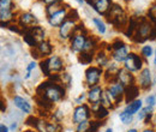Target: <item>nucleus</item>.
<instances>
[{"instance_id": "35", "label": "nucleus", "mask_w": 156, "mask_h": 132, "mask_svg": "<svg viewBox=\"0 0 156 132\" xmlns=\"http://www.w3.org/2000/svg\"><path fill=\"white\" fill-rule=\"evenodd\" d=\"M153 113V107L151 106H147L145 108H142L139 111V115H138V120H144L149 114Z\"/></svg>"}, {"instance_id": "49", "label": "nucleus", "mask_w": 156, "mask_h": 132, "mask_svg": "<svg viewBox=\"0 0 156 132\" xmlns=\"http://www.w3.org/2000/svg\"><path fill=\"white\" fill-rule=\"evenodd\" d=\"M41 2H43V4H47V5H49V4H53V2H57V1H60V0H40Z\"/></svg>"}, {"instance_id": "20", "label": "nucleus", "mask_w": 156, "mask_h": 132, "mask_svg": "<svg viewBox=\"0 0 156 132\" xmlns=\"http://www.w3.org/2000/svg\"><path fill=\"white\" fill-rule=\"evenodd\" d=\"M112 5H113L112 0H98V1H96V4L93 6V9L98 12V15L105 16L108 12V10L111 9Z\"/></svg>"}, {"instance_id": "26", "label": "nucleus", "mask_w": 156, "mask_h": 132, "mask_svg": "<svg viewBox=\"0 0 156 132\" xmlns=\"http://www.w3.org/2000/svg\"><path fill=\"white\" fill-rule=\"evenodd\" d=\"M103 107H106V108H108V109H113V108H115V103H114V101H113V98H112V96L109 95L108 93V90L106 89V90H103V94H102V97H101V102H100Z\"/></svg>"}, {"instance_id": "30", "label": "nucleus", "mask_w": 156, "mask_h": 132, "mask_svg": "<svg viewBox=\"0 0 156 132\" xmlns=\"http://www.w3.org/2000/svg\"><path fill=\"white\" fill-rule=\"evenodd\" d=\"M65 6H66V5H65ZM65 6H62L61 0H60V1H57V2H53V4L47 5V7H46V15H47V17H49V16L57 13L58 11L62 10Z\"/></svg>"}, {"instance_id": "23", "label": "nucleus", "mask_w": 156, "mask_h": 132, "mask_svg": "<svg viewBox=\"0 0 156 132\" xmlns=\"http://www.w3.org/2000/svg\"><path fill=\"white\" fill-rule=\"evenodd\" d=\"M28 30H29V33L34 36L35 41L37 42V46H39V43H41V42H43V41H44V37H46V31H44V29H43L42 27H40V25H35V27L28 28Z\"/></svg>"}, {"instance_id": "9", "label": "nucleus", "mask_w": 156, "mask_h": 132, "mask_svg": "<svg viewBox=\"0 0 156 132\" xmlns=\"http://www.w3.org/2000/svg\"><path fill=\"white\" fill-rule=\"evenodd\" d=\"M52 52H53V46L51 45V42L44 40L43 42L39 43L36 48H33L31 54L35 59H39V58H46L52 55Z\"/></svg>"}, {"instance_id": "5", "label": "nucleus", "mask_w": 156, "mask_h": 132, "mask_svg": "<svg viewBox=\"0 0 156 132\" xmlns=\"http://www.w3.org/2000/svg\"><path fill=\"white\" fill-rule=\"evenodd\" d=\"M91 114H93V111L89 107V105H78L72 113V123L75 125H78L83 121H87L90 119Z\"/></svg>"}, {"instance_id": "12", "label": "nucleus", "mask_w": 156, "mask_h": 132, "mask_svg": "<svg viewBox=\"0 0 156 132\" xmlns=\"http://www.w3.org/2000/svg\"><path fill=\"white\" fill-rule=\"evenodd\" d=\"M39 24V19L36 18L35 15L30 12H23L18 17V25L22 29H28L31 27H35Z\"/></svg>"}, {"instance_id": "36", "label": "nucleus", "mask_w": 156, "mask_h": 132, "mask_svg": "<svg viewBox=\"0 0 156 132\" xmlns=\"http://www.w3.org/2000/svg\"><path fill=\"white\" fill-rule=\"evenodd\" d=\"M148 19H149L151 23L156 24V2H154V4L150 6V9L148 10Z\"/></svg>"}, {"instance_id": "57", "label": "nucleus", "mask_w": 156, "mask_h": 132, "mask_svg": "<svg viewBox=\"0 0 156 132\" xmlns=\"http://www.w3.org/2000/svg\"><path fill=\"white\" fill-rule=\"evenodd\" d=\"M155 123H156V118H155Z\"/></svg>"}, {"instance_id": "34", "label": "nucleus", "mask_w": 156, "mask_h": 132, "mask_svg": "<svg viewBox=\"0 0 156 132\" xmlns=\"http://www.w3.org/2000/svg\"><path fill=\"white\" fill-rule=\"evenodd\" d=\"M105 124V120H91L88 132H98L100 127Z\"/></svg>"}, {"instance_id": "11", "label": "nucleus", "mask_w": 156, "mask_h": 132, "mask_svg": "<svg viewBox=\"0 0 156 132\" xmlns=\"http://www.w3.org/2000/svg\"><path fill=\"white\" fill-rule=\"evenodd\" d=\"M69 10H70V9H69V6L66 5L62 10H60L57 13H54V15H52V16H49V17H47L49 25L53 27V28H59V27L67 19Z\"/></svg>"}, {"instance_id": "1", "label": "nucleus", "mask_w": 156, "mask_h": 132, "mask_svg": "<svg viewBox=\"0 0 156 132\" xmlns=\"http://www.w3.org/2000/svg\"><path fill=\"white\" fill-rule=\"evenodd\" d=\"M66 95V88L62 84L53 83L49 79L41 83L36 88V96H42L51 101L52 103H57L64 100Z\"/></svg>"}, {"instance_id": "47", "label": "nucleus", "mask_w": 156, "mask_h": 132, "mask_svg": "<svg viewBox=\"0 0 156 132\" xmlns=\"http://www.w3.org/2000/svg\"><path fill=\"white\" fill-rule=\"evenodd\" d=\"M151 118H153V113L149 114V115L144 119V124H145V125H149V124H150V121H151Z\"/></svg>"}, {"instance_id": "28", "label": "nucleus", "mask_w": 156, "mask_h": 132, "mask_svg": "<svg viewBox=\"0 0 156 132\" xmlns=\"http://www.w3.org/2000/svg\"><path fill=\"white\" fill-rule=\"evenodd\" d=\"M142 109V101L140 100H135L130 103H127V106L125 107L124 111H126L127 113H130L131 115H135Z\"/></svg>"}, {"instance_id": "50", "label": "nucleus", "mask_w": 156, "mask_h": 132, "mask_svg": "<svg viewBox=\"0 0 156 132\" xmlns=\"http://www.w3.org/2000/svg\"><path fill=\"white\" fill-rule=\"evenodd\" d=\"M16 129H17V123H12V125H11V130L15 131Z\"/></svg>"}, {"instance_id": "6", "label": "nucleus", "mask_w": 156, "mask_h": 132, "mask_svg": "<svg viewBox=\"0 0 156 132\" xmlns=\"http://www.w3.org/2000/svg\"><path fill=\"white\" fill-rule=\"evenodd\" d=\"M107 90H108L109 95L112 96L115 106L125 100V87L122 84H120L119 82H114V83L108 84Z\"/></svg>"}, {"instance_id": "42", "label": "nucleus", "mask_w": 156, "mask_h": 132, "mask_svg": "<svg viewBox=\"0 0 156 132\" xmlns=\"http://www.w3.org/2000/svg\"><path fill=\"white\" fill-rule=\"evenodd\" d=\"M78 18H79V15H78V12L76 11V10H69V13H67V19L76 22V20H78Z\"/></svg>"}, {"instance_id": "48", "label": "nucleus", "mask_w": 156, "mask_h": 132, "mask_svg": "<svg viewBox=\"0 0 156 132\" xmlns=\"http://www.w3.org/2000/svg\"><path fill=\"white\" fill-rule=\"evenodd\" d=\"M9 131H10V129L5 124H1L0 125V132H9Z\"/></svg>"}, {"instance_id": "46", "label": "nucleus", "mask_w": 156, "mask_h": 132, "mask_svg": "<svg viewBox=\"0 0 156 132\" xmlns=\"http://www.w3.org/2000/svg\"><path fill=\"white\" fill-rule=\"evenodd\" d=\"M150 40H156V24L155 25H153L151 34H150Z\"/></svg>"}, {"instance_id": "38", "label": "nucleus", "mask_w": 156, "mask_h": 132, "mask_svg": "<svg viewBox=\"0 0 156 132\" xmlns=\"http://www.w3.org/2000/svg\"><path fill=\"white\" fill-rule=\"evenodd\" d=\"M153 53H154V51H153V47L151 46H143L142 49H140V54L144 58L153 57Z\"/></svg>"}, {"instance_id": "29", "label": "nucleus", "mask_w": 156, "mask_h": 132, "mask_svg": "<svg viewBox=\"0 0 156 132\" xmlns=\"http://www.w3.org/2000/svg\"><path fill=\"white\" fill-rule=\"evenodd\" d=\"M98 45V40L95 36H89L87 38V42H85V46H84V49L83 52H94L96 51Z\"/></svg>"}, {"instance_id": "27", "label": "nucleus", "mask_w": 156, "mask_h": 132, "mask_svg": "<svg viewBox=\"0 0 156 132\" xmlns=\"http://www.w3.org/2000/svg\"><path fill=\"white\" fill-rule=\"evenodd\" d=\"M95 55H96V53H94V52H80L78 55V61L82 65H89L95 59Z\"/></svg>"}, {"instance_id": "39", "label": "nucleus", "mask_w": 156, "mask_h": 132, "mask_svg": "<svg viewBox=\"0 0 156 132\" xmlns=\"http://www.w3.org/2000/svg\"><path fill=\"white\" fill-rule=\"evenodd\" d=\"M89 126H90V120L83 121V123H80V124H78L77 125V127H76V132H88Z\"/></svg>"}, {"instance_id": "2", "label": "nucleus", "mask_w": 156, "mask_h": 132, "mask_svg": "<svg viewBox=\"0 0 156 132\" xmlns=\"http://www.w3.org/2000/svg\"><path fill=\"white\" fill-rule=\"evenodd\" d=\"M40 69L46 77L52 73H58L64 70V61L59 55H51L40 61Z\"/></svg>"}, {"instance_id": "10", "label": "nucleus", "mask_w": 156, "mask_h": 132, "mask_svg": "<svg viewBox=\"0 0 156 132\" xmlns=\"http://www.w3.org/2000/svg\"><path fill=\"white\" fill-rule=\"evenodd\" d=\"M87 38H88L87 34H73V35H71V37H70V40H71V42H70L71 51L75 52V53L83 52Z\"/></svg>"}, {"instance_id": "33", "label": "nucleus", "mask_w": 156, "mask_h": 132, "mask_svg": "<svg viewBox=\"0 0 156 132\" xmlns=\"http://www.w3.org/2000/svg\"><path fill=\"white\" fill-rule=\"evenodd\" d=\"M15 7H16V6H15L13 0H0V10L13 11Z\"/></svg>"}, {"instance_id": "16", "label": "nucleus", "mask_w": 156, "mask_h": 132, "mask_svg": "<svg viewBox=\"0 0 156 132\" xmlns=\"http://www.w3.org/2000/svg\"><path fill=\"white\" fill-rule=\"evenodd\" d=\"M102 94H103V89L100 85H96V87H93L89 89V91L87 94V98L91 106H96V105H100V102H101Z\"/></svg>"}, {"instance_id": "3", "label": "nucleus", "mask_w": 156, "mask_h": 132, "mask_svg": "<svg viewBox=\"0 0 156 132\" xmlns=\"http://www.w3.org/2000/svg\"><path fill=\"white\" fill-rule=\"evenodd\" d=\"M151 22L148 19V17H140L139 24L137 27V30L133 35V42L136 43H142L144 41H147L148 38H150V34H151Z\"/></svg>"}, {"instance_id": "22", "label": "nucleus", "mask_w": 156, "mask_h": 132, "mask_svg": "<svg viewBox=\"0 0 156 132\" xmlns=\"http://www.w3.org/2000/svg\"><path fill=\"white\" fill-rule=\"evenodd\" d=\"M139 20H140V17H136V16H132L130 17V20H129V24H127V28L126 30L124 31V34L127 36V37H133L135 33L137 30V27L139 24Z\"/></svg>"}, {"instance_id": "53", "label": "nucleus", "mask_w": 156, "mask_h": 132, "mask_svg": "<svg viewBox=\"0 0 156 132\" xmlns=\"http://www.w3.org/2000/svg\"><path fill=\"white\" fill-rule=\"evenodd\" d=\"M76 1H77L78 4H83L84 2V0H76Z\"/></svg>"}, {"instance_id": "8", "label": "nucleus", "mask_w": 156, "mask_h": 132, "mask_svg": "<svg viewBox=\"0 0 156 132\" xmlns=\"http://www.w3.org/2000/svg\"><path fill=\"white\" fill-rule=\"evenodd\" d=\"M35 130L37 132H62L64 129L60 125V123L55 121H47L42 118H40L39 123L35 127Z\"/></svg>"}, {"instance_id": "13", "label": "nucleus", "mask_w": 156, "mask_h": 132, "mask_svg": "<svg viewBox=\"0 0 156 132\" xmlns=\"http://www.w3.org/2000/svg\"><path fill=\"white\" fill-rule=\"evenodd\" d=\"M117 82H119L120 84H122L125 88L132 84H136V78L132 72H130L129 70L124 69H119L117 73Z\"/></svg>"}, {"instance_id": "18", "label": "nucleus", "mask_w": 156, "mask_h": 132, "mask_svg": "<svg viewBox=\"0 0 156 132\" xmlns=\"http://www.w3.org/2000/svg\"><path fill=\"white\" fill-rule=\"evenodd\" d=\"M13 103H15V106H16L18 109H20L23 113L30 114L31 111H33L31 105H30L25 98H23V97H20V96H13Z\"/></svg>"}, {"instance_id": "56", "label": "nucleus", "mask_w": 156, "mask_h": 132, "mask_svg": "<svg viewBox=\"0 0 156 132\" xmlns=\"http://www.w3.org/2000/svg\"><path fill=\"white\" fill-rule=\"evenodd\" d=\"M154 64L156 65V51H155V59H154Z\"/></svg>"}, {"instance_id": "21", "label": "nucleus", "mask_w": 156, "mask_h": 132, "mask_svg": "<svg viewBox=\"0 0 156 132\" xmlns=\"http://www.w3.org/2000/svg\"><path fill=\"white\" fill-rule=\"evenodd\" d=\"M91 111H93V115L95 120H105L109 114V109L103 107L101 103L96 106H91Z\"/></svg>"}, {"instance_id": "55", "label": "nucleus", "mask_w": 156, "mask_h": 132, "mask_svg": "<svg viewBox=\"0 0 156 132\" xmlns=\"http://www.w3.org/2000/svg\"><path fill=\"white\" fill-rule=\"evenodd\" d=\"M23 132H34V130H25V131H23Z\"/></svg>"}, {"instance_id": "15", "label": "nucleus", "mask_w": 156, "mask_h": 132, "mask_svg": "<svg viewBox=\"0 0 156 132\" xmlns=\"http://www.w3.org/2000/svg\"><path fill=\"white\" fill-rule=\"evenodd\" d=\"M130 54V47L125 43L122 45L121 47H118L115 49L111 51V55L112 59L115 61V62H124L126 60V58L129 57Z\"/></svg>"}, {"instance_id": "24", "label": "nucleus", "mask_w": 156, "mask_h": 132, "mask_svg": "<svg viewBox=\"0 0 156 132\" xmlns=\"http://www.w3.org/2000/svg\"><path fill=\"white\" fill-rule=\"evenodd\" d=\"M106 49H98L95 55V60L98 62V67H105V66H109V58L107 55Z\"/></svg>"}, {"instance_id": "7", "label": "nucleus", "mask_w": 156, "mask_h": 132, "mask_svg": "<svg viewBox=\"0 0 156 132\" xmlns=\"http://www.w3.org/2000/svg\"><path fill=\"white\" fill-rule=\"evenodd\" d=\"M124 67L126 70H129L130 72H137V71H142L143 69V60L136 53H130L129 57L126 58V60L124 61Z\"/></svg>"}, {"instance_id": "37", "label": "nucleus", "mask_w": 156, "mask_h": 132, "mask_svg": "<svg viewBox=\"0 0 156 132\" xmlns=\"http://www.w3.org/2000/svg\"><path fill=\"white\" fill-rule=\"evenodd\" d=\"M93 22H94V24H95V27H96V29L98 30L100 34H105V33H106V24H105L101 19L94 18Z\"/></svg>"}, {"instance_id": "52", "label": "nucleus", "mask_w": 156, "mask_h": 132, "mask_svg": "<svg viewBox=\"0 0 156 132\" xmlns=\"http://www.w3.org/2000/svg\"><path fill=\"white\" fill-rule=\"evenodd\" d=\"M126 132H138V131H137V129H130L129 131H126Z\"/></svg>"}, {"instance_id": "17", "label": "nucleus", "mask_w": 156, "mask_h": 132, "mask_svg": "<svg viewBox=\"0 0 156 132\" xmlns=\"http://www.w3.org/2000/svg\"><path fill=\"white\" fill-rule=\"evenodd\" d=\"M151 84H153L151 71L148 67H145L139 73V88L143 90H148L151 88Z\"/></svg>"}, {"instance_id": "51", "label": "nucleus", "mask_w": 156, "mask_h": 132, "mask_svg": "<svg viewBox=\"0 0 156 132\" xmlns=\"http://www.w3.org/2000/svg\"><path fill=\"white\" fill-rule=\"evenodd\" d=\"M142 132H155V130H154V129H150V127H149V129H145V130H143Z\"/></svg>"}, {"instance_id": "54", "label": "nucleus", "mask_w": 156, "mask_h": 132, "mask_svg": "<svg viewBox=\"0 0 156 132\" xmlns=\"http://www.w3.org/2000/svg\"><path fill=\"white\" fill-rule=\"evenodd\" d=\"M105 132H113V130H112V129H107Z\"/></svg>"}, {"instance_id": "31", "label": "nucleus", "mask_w": 156, "mask_h": 132, "mask_svg": "<svg viewBox=\"0 0 156 132\" xmlns=\"http://www.w3.org/2000/svg\"><path fill=\"white\" fill-rule=\"evenodd\" d=\"M13 11H6V10H0V20L4 23H10L13 18Z\"/></svg>"}, {"instance_id": "41", "label": "nucleus", "mask_w": 156, "mask_h": 132, "mask_svg": "<svg viewBox=\"0 0 156 132\" xmlns=\"http://www.w3.org/2000/svg\"><path fill=\"white\" fill-rule=\"evenodd\" d=\"M51 118L53 119V121H55V123H60V121L62 120V118H64V114L61 113V111H55L54 113L51 114Z\"/></svg>"}, {"instance_id": "25", "label": "nucleus", "mask_w": 156, "mask_h": 132, "mask_svg": "<svg viewBox=\"0 0 156 132\" xmlns=\"http://www.w3.org/2000/svg\"><path fill=\"white\" fill-rule=\"evenodd\" d=\"M122 12H125V11H124V9H122L119 4H113V5L111 6V9L108 10V12L105 15V17H106L107 20L111 23L113 19L117 17V16H119V15H120V13H122Z\"/></svg>"}, {"instance_id": "19", "label": "nucleus", "mask_w": 156, "mask_h": 132, "mask_svg": "<svg viewBox=\"0 0 156 132\" xmlns=\"http://www.w3.org/2000/svg\"><path fill=\"white\" fill-rule=\"evenodd\" d=\"M139 95V85L137 84H132V85H129L125 88V102L126 103H130L132 101L137 100Z\"/></svg>"}, {"instance_id": "4", "label": "nucleus", "mask_w": 156, "mask_h": 132, "mask_svg": "<svg viewBox=\"0 0 156 132\" xmlns=\"http://www.w3.org/2000/svg\"><path fill=\"white\" fill-rule=\"evenodd\" d=\"M103 76L102 67L98 66H90L85 71V84L90 89L93 87H96L100 84V79Z\"/></svg>"}, {"instance_id": "40", "label": "nucleus", "mask_w": 156, "mask_h": 132, "mask_svg": "<svg viewBox=\"0 0 156 132\" xmlns=\"http://www.w3.org/2000/svg\"><path fill=\"white\" fill-rule=\"evenodd\" d=\"M71 83H72V79H71V76L69 75V73H66V72H64L62 75H61V84L65 87H70L71 85Z\"/></svg>"}, {"instance_id": "44", "label": "nucleus", "mask_w": 156, "mask_h": 132, "mask_svg": "<svg viewBox=\"0 0 156 132\" xmlns=\"http://www.w3.org/2000/svg\"><path fill=\"white\" fill-rule=\"evenodd\" d=\"M145 102H147L148 106L154 107V106L156 105V96L155 95H149V96L145 98Z\"/></svg>"}, {"instance_id": "45", "label": "nucleus", "mask_w": 156, "mask_h": 132, "mask_svg": "<svg viewBox=\"0 0 156 132\" xmlns=\"http://www.w3.org/2000/svg\"><path fill=\"white\" fill-rule=\"evenodd\" d=\"M87 97V95L85 94H80L79 96H78L77 98H76V103H78V105H80L83 101H84V98Z\"/></svg>"}, {"instance_id": "43", "label": "nucleus", "mask_w": 156, "mask_h": 132, "mask_svg": "<svg viewBox=\"0 0 156 132\" xmlns=\"http://www.w3.org/2000/svg\"><path fill=\"white\" fill-rule=\"evenodd\" d=\"M35 67H36V62H35V61H31V62L28 65V67H27V73H25V76H24V78H25V79H28V78L30 77L31 71H33V70H35Z\"/></svg>"}, {"instance_id": "14", "label": "nucleus", "mask_w": 156, "mask_h": 132, "mask_svg": "<svg viewBox=\"0 0 156 132\" xmlns=\"http://www.w3.org/2000/svg\"><path fill=\"white\" fill-rule=\"evenodd\" d=\"M76 28V22L66 19L60 27H59V38L65 41L67 38L71 37V35L73 34V30Z\"/></svg>"}, {"instance_id": "32", "label": "nucleus", "mask_w": 156, "mask_h": 132, "mask_svg": "<svg viewBox=\"0 0 156 132\" xmlns=\"http://www.w3.org/2000/svg\"><path fill=\"white\" fill-rule=\"evenodd\" d=\"M119 118H120V120H121V123L124 125H130L132 123V120H133V115L127 113L126 111H122L121 113L119 114Z\"/></svg>"}]
</instances>
